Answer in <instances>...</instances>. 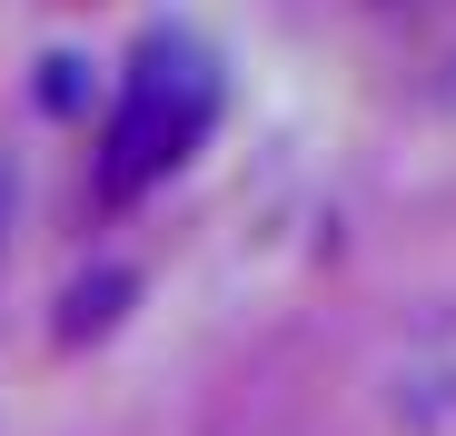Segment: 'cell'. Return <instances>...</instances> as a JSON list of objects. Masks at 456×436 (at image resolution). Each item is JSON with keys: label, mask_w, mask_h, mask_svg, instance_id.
I'll use <instances>...</instances> for the list:
<instances>
[{"label": "cell", "mask_w": 456, "mask_h": 436, "mask_svg": "<svg viewBox=\"0 0 456 436\" xmlns=\"http://www.w3.org/2000/svg\"><path fill=\"white\" fill-rule=\"evenodd\" d=\"M218 100H228V80H218L208 40H189V30H149V40L129 50V69H119L110 119H100V198L129 208V198L159 189L169 169H189L199 139L218 129Z\"/></svg>", "instance_id": "cell-1"}, {"label": "cell", "mask_w": 456, "mask_h": 436, "mask_svg": "<svg viewBox=\"0 0 456 436\" xmlns=\"http://www.w3.org/2000/svg\"><path fill=\"white\" fill-rule=\"evenodd\" d=\"M367 407L387 436H456V298H427L367 357Z\"/></svg>", "instance_id": "cell-2"}]
</instances>
